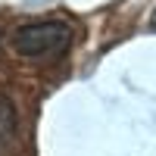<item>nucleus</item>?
<instances>
[{
    "mask_svg": "<svg viewBox=\"0 0 156 156\" xmlns=\"http://www.w3.org/2000/svg\"><path fill=\"white\" fill-rule=\"evenodd\" d=\"M150 25H153V28H156V9H153V16H150Z\"/></svg>",
    "mask_w": 156,
    "mask_h": 156,
    "instance_id": "nucleus-3",
    "label": "nucleus"
},
{
    "mask_svg": "<svg viewBox=\"0 0 156 156\" xmlns=\"http://www.w3.org/2000/svg\"><path fill=\"white\" fill-rule=\"evenodd\" d=\"M69 44H72V28L62 19L28 22L12 34V50L28 59H56L69 50Z\"/></svg>",
    "mask_w": 156,
    "mask_h": 156,
    "instance_id": "nucleus-1",
    "label": "nucleus"
},
{
    "mask_svg": "<svg viewBox=\"0 0 156 156\" xmlns=\"http://www.w3.org/2000/svg\"><path fill=\"white\" fill-rule=\"evenodd\" d=\"M16 137V109H12L9 97L0 90V150H6Z\"/></svg>",
    "mask_w": 156,
    "mask_h": 156,
    "instance_id": "nucleus-2",
    "label": "nucleus"
}]
</instances>
